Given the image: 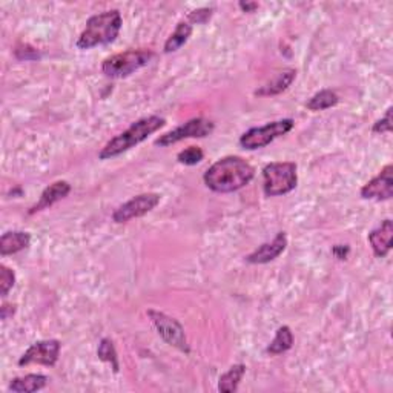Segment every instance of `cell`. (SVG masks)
Instances as JSON below:
<instances>
[{
	"mask_svg": "<svg viewBox=\"0 0 393 393\" xmlns=\"http://www.w3.org/2000/svg\"><path fill=\"white\" fill-rule=\"evenodd\" d=\"M146 313H147V317H150V320L152 321L157 333H159L160 338L166 344H169V346L179 349L180 352L186 353V355L191 353V346L188 342V338H186L184 328L182 326V323L179 320H175L169 315H166V313H163L160 310H155V309H150Z\"/></svg>",
	"mask_w": 393,
	"mask_h": 393,
	"instance_id": "obj_7",
	"label": "cell"
},
{
	"mask_svg": "<svg viewBox=\"0 0 393 393\" xmlns=\"http://www.w3.org/2000/svg\"><path fill=\"white\" fill-rule=\"evenodd\" d=\"M293 333L289 326H281L275 332V337L271 341L269 346L266 347V352L269 355H280V353H284L292 349L293 346Z\"/></svg>",
	"mask_w": 393,
	"mask_h": 393,
	"instance_id": "obj_19",
	"label": "cell"
},
{
	"mask_svg": "<svg viewBox=\"0 0 393 393\" xmlns=\"http://www.w3.org/2000/svg\"><path fill=\"white\" fill-rule=\"evenodd\" d=\"M192 29H194V26L188 21H182L177 23L174 33L168 37V41H166L163 45L164 54H171V53L179 51V49L189 41Z\"/></svg>",
	"mask_w": 393,
	"mask_h": 393,
	"instance_id": "obj_18",
	"label": "cell"
},
{
	"mask_svg": "<svg viewBox=\"0 0 393 393\" xmlns=\"http://www.w3.org/2000/svg\"><path fill=\"white\" fill-rule=\"evenodd\" d=\"M214 130V122L204 119V117H195V119L184 122L183 125L174 127L169 132L160 135L159 139L154 142V145L160 147H168L186 139H204V137L211 135Z\"/></svg>",
	"mask_w": 393,
	"mask_h": 393,
	"instance_id": "obj_8",
	"label": "cell"
},
{
	"mask_svg": "<svg viewBox=\"0 0 393 393\" xmlns=\"http://www.w3.org/2000/svg\"><path fill=\"white\" fill-rule=\"evenodd\" d=\"M255 177V168L243 157L228 155L209 166L203 175L206 188L217 194H231L243 189Z\"/></svg>",
	"mask_w": 393,
	"mask_h": 393,
	"instance_id": "obj_1",
	"label": "cell"
},
{
	"mask_svg": "<svg viewBox=\"0 0 393 393\" xmlns=\"http://www.w3.org/2000/svg\"><path fill=\"white\" fill-rule=\"evenodd\" d=\"M122 25L123 19L119 9H110V11L94 14L86 21L75 46L85 51V49H91L98 45H110L119 37Z\"/></svg>",
	"mask_w": 393,
	"mask_h": 393,
	"instance_id": "obj_3",
	"label": "cell"
},
{
	"mask_svg": "<svg viewBox=\"0 0 393 393\" xmlns=\"http://www.w3.org/2000/svg\"><path fill=\"white\" fill-rule=\"evenodd\" d=\"M70 192H71V184L66 180L54 182L53 184H49L48 188L43 189V192L41 194V199H38V201L36 204L31 206V209L28 211V214L34 215L43 209L51 208L53 204L66 199V197L70 195Z\"/></svg>",
	"mask_w": 393,
	"mask_h": 393,
	"instance_id": "obj_14",
	"label": "cell"
},
{
	"mask_svg": "<svg viewBox=\"0 0 393 393\" xmlns=\"http://www.w3.org/2000/svg\"><path fill=\"white\" fill-rule=\"evenodd\" d=\"M154 56L155 54L151 49H127V51L106 57L102 63V71L106 77L111 78L130 77L150 63Z\"/></svg>",
	"mask_w": 393,
	"mask_h": 393,
	"instance_id": "obj_5",
	"label": "cell"
},
{
	"mask_svg": "<svg viewBox=\"0 0 393 393\" xmlns=\"http://www.w3.org/2000/svg\"><path fill=\"white\" fill-rule=\"evenodd\" d=\"M212 14H214L212 8H199L191 11L186 21H188L191 25H204L211 21Z\"/></svg>",
	"mask_w": 393,
	"mask_h": 393,
	"instance_id": "obj_25",
	"label": "cell"
},
{
	"mask_svg": "<svg viewBox=\"0 0 393 393\" xmlns=\"http://www.w3.org/2000/svg\"><path fill=\"white\" fill-rule=\"evenodd\" d=\"M246 375V366L244 365H234L229 367L228 372H224L219 379V390L224 393L237 392L241 379Z\"/></svg>",
	"mask_w": 393,
	"mask_h": 393,
	"instance_id": "obj_20",
	"label": "cell"
},
{
	"mask_svg": "<svg viewBox=\"0 0 393 393\" xmlns=\"http://www.w3.org/2000/svg\"><path fill=\"white\" fill-rule=\"evenodd\" d=\"M286 248H288V234L278 232L272 241L260 244L258 248L253 252H251L244 260L249 264H268L273 260H277L280 255L286 251Z\"/></svg>",
	"mask_w": 393,
	"mask_h": 393,
	"instance_id": "obj_12",
	"label": "cell"
},
{
	"mask_svg": "<svg viewBox=\"0 0 393 393\" xmlns=\"http://www.w3.org/2000/svg\"><path fill=\"white\" fill-rule=\"evenodd\" d=\"M349 252H350V249L347 244H337L332 248V253L335 255V258H338V260H346Z\"/></svg>",
	"mask_w": 393,
	"mask_h": 393,
	"instance_id": "obj_28",
	"label": "cell"
},
{
	"mask_svg": "<svg viewBox=\"0 0 393 393\" xmlns=\"http://www.w3.org/2000/svg\"><path fill=\"white\" fill-rule=\"evenodd\" d=\"M295 77H297V71L293 70V68H286V70H283L281 73L277 74V77L272 78V80L266 85H263L261 88H258L257 91L253 94L258 97H272V95H278L281 93H284L288 90V88L293 83Z\"/></svg>",
	"mask_w": 393,
	"mask_h": 393,
	"instance_id": "obj_16",
	"label": "cell"
},
{
	"mask_svg": "<svg viewBox=\"0 0 393 393\" xmlns=\"http://www.w3.org/2000/svg\"><path fill=\"white\" fill-rule=\"evenodd\" d=\"M293 126L295 122L292 119H281L266 123L264 126L251 127L240 137V146L248 151L261 150V147H266L273 140L289 134L293 130Z\"/></svg>",
	"mask_w": 393,
	"mask_h": 393,
	"instance_id": "obj_6",
	"label": "cell"
},
{
	"mask_svg": "<svg viewBox=\"0 0 393 393\" xmlns=\"http://www.w3.org/2000/svg\"><path fill=\"white\" fill-rule=\"evenodd\" d=\"M162 201V195L157 192H145L132 197L131 200L125 201L112 212V221L117 224L127 223L134 219L145 217L146 214L154 211Z\"/></svg>",
	"mask_w": 393,
	"mask_h": 393,
	"instance_id": "obj_9",
	"label": "cell"
},
{
	"mask_svg": "<svg viewBox=\"0 0 393 393\" xmlns=\"http://www.w3.org/2000/svg\"><path fill=\"white\" fill-rule=\"evenodd\" d=\"M298 166L293 162H272L263 168V191L266 197H281L298 184Z\"/></svg>",
	"mask_w": 393,
	"mask_h": 393,
	"instance_id": "obj_4",
	"label": "cell"
},
{
	"mask_svg": "<svg viewBox=\"0 0 393 393\" xmlns=\"http://www.w3.org/2000/svg\"><path fill=\"white\" fill-rule=\"evenodd\" d=\"M97 357L100 361L108 362L114 370V373H119L120 370V362H119V355H117V350L112 340L110 338H103L100 342H98L97 347Z\"/></svg>",
	"mask_w": 393,
	"mask_h": 393,
	"instance_id": "obj_22",
	"label": "cell"
},
{
	"mask_svg": "<svg viewBox=\"0 0 393 393\" xmlns=\"http://www.w3.org/2000/svg\"><path fill=\"white\" fill-rule=\"evenodd\" d=\"M16 312V306H13V304H4L2 308H0V317H2V320H8L9 317H13Z\"/></svg>",
	"mask_w": 393,
	"mask_h": 393,
	"instance_id": "obj_29",
	"label": "cell"
},
{
	"mask_svg": "<svg viewBox=\"0 0 393 393\" xmlns=\"http://www.w3.org/2000/svg\"><path fill=\"white\" fill-rule=\"evenodd\" d=\"M49 378L42 373H28L25 377H17L9 382V392L14 393H34L46 387Z\"/></svg>",
	"mask_w": 393,
	"mask_h": 393,
	"instance_id": "obj_17",
	"label": "cell"
},
{
	"mask_svg": "<svg viewBox=\"0 0 393 393\" xmlns=\"http://www.w3.org/2000/svg\"><path fill=\"white\" fill-rule=\"evenodd\" d=\"M239 6L243 13H253L255 9H258L260 5L257 2H240Z\"/></svg>",
	"mask_w": 393,
	"mask_h": 393,
	"instance_id": "obj_30",
	"label": "cell"
},
{
	"mask_svg": "<svg viewBox=\"0 0 393 393\" xmlns=\"http://www.w3.org/2000/svg\"><path fill=\"white\" fill-rule=\"evenodd\" d=\"M14 54L19 61H38L41 58V53L37 49L28 43L17 45L14 49Z\"/></svg>",
	"mask_w": 393,
	"mask_h": 393,
	"instance_id": "obj_27",
	"label": "cell"
},
{
	"mask_svg": "<svg viewBox=\"0 0 393 393\" xmlns=\"http://www.w3.org/2000/svg\"><path fill=\"white\" fill-rule=\"evenodd\" d=\"M340 102V97L335 91L332 90H321L317 94H313L309 100L306 102V108L309 111H326L330 108L337 106Z\"/></svg>",
	"mask_w": 393,
	"mask_h": 393,
	"instance_id": "obj_21",
	"label": "cell"
},
{
	"mask_svg": "<svg viewBox=\"0 0 393 393\" xmlns=\"http://www.w3.org/2000/svg\"><path fill=\"white\" fill-rule=\"evenodd\" d=\"M204 159V152L199 146H189L177 154V160L184 166H195Z\"/></svg>",
	"mask_w": 393,
	"mask_h": 393,
	"instance_id": "obj_23",
	"label": "cell"
},
{
	"mask_svg": "<svg viewBox=\"0 0 393 393\" xmlns=\"http://www.w3.org/2000/svg\"><path fill=\"white\" fill-rule=\"evenodd\" d=\"M361 199L386 201L393 197V166L386 164L381 172L362 186L360 191Z\"/></svg>",
	"mask_w": 393,
	"mask_h": 393,
	"instance_id": "obj_11",
	"label": "cell"
},
{
	"mask_svg": "<svg viewBox=\"0 0 393 393\" xmlns=\"http://www.w3.org/2000/svg\"><path fill=\"white\" fill-rule=\"evenodd\" d=\"M392 112H393V108L389 106L386 114L381 117L379 120H377L375 123H373L372 126V132L373 134H389L392 132L393 126H392Z\"/></svg>",
	"mask_w": 393,
	"mask_h": 393,
	"instance_id": "obj_26",
	"label": "cell"
},
{
	"mask_svg": "<svg viewBox=\"0 0 393 393\" xmlns=\"http://www.w3.org/2000/svg\"><path fill=\"white\" fill-rule=\"evenodd\" d=\"M31 244V234L25 231H8L0 237V255H13Z\"/></svg>",
	"mask_w": 393,
	"mask_h": 393,
	"instance_id": "obj_15",
	"label": "cell"
},
{
	"mask_svg": "<svg viewBox=\"0 0 393 393\" xmlns=\"http://www.w3.org/2000/svg\"><path fill=\"white\" fill-rule=\"evenodd\" d=\"M62 342L58 340H42L36 341L29 346L23 355L19 358L17 365L21 367L29 365H41L46 367H53L57 365L58 357H61Z\"/></svg>",
	"mask_w": 393,
	"mask_h": 393,
	"instance_id": "obj_10",
	"label": "cell"
},
{
	"mask_svg": "<svg viewBox=\"0 0 393 393\" xmlns=\"http://www.w3.org/2000/svg\"><path fill=\"white\" fill-rule=\"evenodd\" d=\"M164 125L166 119H163L160 115H147L143 117V119H139L127 127L126 131L112 137V139L102 147V151L98 152V159H115V157L122 155L123 152L132 150L134 146L145 142L147 137L162 130Z\"/></svg>",
	"mask_w": 393,
	"mask_h": 393,
	"instance_id": "obj_2",
	"label": "cell"
},
{
	"mask_svg": "<svg viewBox=\"0 0 393 393\" xmlns=\"http://www.w3.org/2000/svg\"><path fill=\"white\" fill-rule=\"evenodd\" d=\"M16 273L5 264H0V295L6 297L8 292L14 288Z\"/></svg>",
	"mask_w": 393,
	"mask_h": 393,
	"instance_id": "obj_24",
	"label": "cell"
},
{
	"mask_svg": "<svg viewBox=\"0 0 393 393\" xmlns=\"http://www.w3.org/2000/svg\"><path fill=\"white\" fill-rule=\"evenodd\" d=\"M392 240H393V223L390 219L381 221L378 228L373 229L367 237L373 255H375L377 258L387 257L389 252L392 251Z\"/></svg>",
	"mask_w": 393,
	"mask_h": 393,
	"instance_id": "obj_13",
	"label": "cell"
}]
</instances>
